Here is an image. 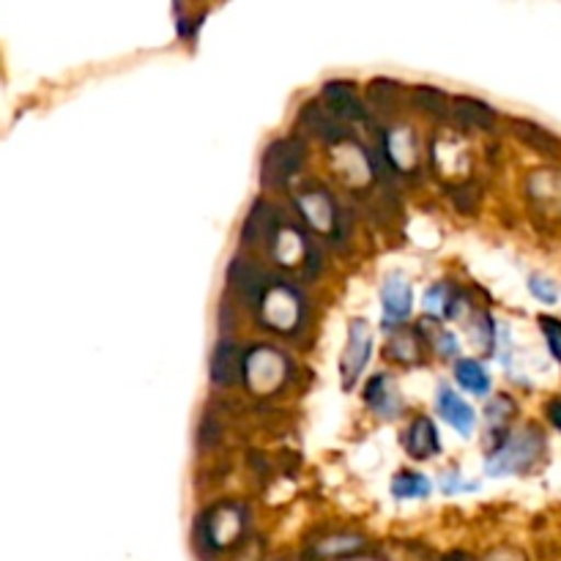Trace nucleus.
<instances>
[{"mask_svg": "<svg viewBox=\"0 0 561 561\" xmlns=\"http://www.w3.org/2000/svg\"><path fill=\"white\" fill-rule=\"evenodd\" d=\"M373 356V332L365 318L348 323V345L343 354V389H354Z\"/></svg>", "mask_w": 561, "mask_h": 561, "instance_id": "obj_5", "label": "nucleus"}, {"mask_svg": "<svg viewBox=\"0 0 561 561\" xmlns=\"http://www.w3.org/2000/svg\"><path fill=\"white\" fill-rule=\"evenodd\" d=\"M294 206L299 208L301 219H305L312 230L329 233V239H332L334 244L348 236V222H345L343 208H340L337 203H334V197L329 195L327 190H321V186L312 184L307 186L305 192H299V195L294 197Z\"/></svg>", "mask_w": 561, "mask_h": 561, "instance_id": "obj_3", "label": "nucleus"}, {"mask_svg": "<svg viewBox=\"0 0 561 561\" xmlns=\"http://www.w3.org/2000/svg\"><path fill=\"white\" fill-rule=\"evenodd\" d=\"M546 453V438H542L540 427L529 425L510 436L496 453L488 458L485 471L491 477H507V474H524L529 471L537 460Z\"/></svg>", "mask_w": 561, "mask_h": 561, "instance_id": "obj_2", "label": "nucleus"}, {"mask_svg": "<svg viewBox=\"0 0 561 561\" xmlns=\"http://www.w3.org/2000/svg\"><path fill=\"white\" fill-rule=\"evenodd\" d=\"M244 359L247 354L233 340H219L211 354V383L214 387H233L244 381Z\"/></svg>", "mask_w": 561, "mask_h": 561, "instance_id": "obj_9", "label": "nucleus"}, {"mask_svg": "<svg viewBox=\"0 0 561 561\" xmlns=\"http://www.w3.org/2000/svg\"><path fill=\"white\" fill-rule=\"evenodd\" d=\"M283 219H279L277 208L266 201H255L252 203L250 214H247L244 230H241V244L244 247H272V241L277 239L279 228H283Z\"/></svg>", "mask_w": 561, "mask_h": 561, "instance_id": "obj_7", "label": "nucleus"}, {"mask_svg": "<svg viewBox=\"0 0 561 561\" xmlns=\"http://www.w3.org/2000/svg\"><path fill=\"white\" fill-rule=\"evenodd\" d=\"M510 131H513L524 146H529L531 151L540 153V157L561 159V137L553 135L546 126L526 118H510Z\"/></svg>", "mask_w": 561, "mask_h": 561, "instance_id": "obj_12", "label": "nucleus"}, {"mask_svg": "<svg viewBox=\"0 0 561 561\" xmlns=\"http://www.w3.org/2000/svg\"><path fill=\"white\" fill-rule=\"evenodd\" d=\"M394 499H427L431 496V480L416 471H400L392 480Z\"/></svg>", "mask_w": 561, "mask_h": 561, "instance_id": "obj_21", "label": "nucleus"}, {"mask_svg": "<svg viewBox=\"0 0 561 561\" xmlns=\"http://www.w3.org/2000/svg\"><path fill=\"white\" fill-rule=\"evenodd\" d=\"M449 301H453V296H449L447 285H433V288L425 294L427 312H444V316H447Z\"/></svg>", "mask_w": 561, "mask_h": 561, "instance_id": "obj_28", "label": "nucleus"}, {"mask_svg": "<svg viewBox=\"0 0 561 561\" xmlns=\"http://www.w3.org/2000/svg\"><path fill=\"white\" fill-rule=\"evenodd\" d=\"M307 146L299 137H283V140H274L266 148L261 162V184L266 190H283L290 181L299 175L301 164H305Z\"/></svg>", "mask_w": 561, "mask_h": 561, "instance_id": "obj_4", "label": "nucleus"}, {"mask_svg": "<svg viewBox=\"0 0 561 561\" xmlns=\"http://www.w3.org/2000/svg\"><path fill=\"white\" fill-rule=\"evenodd\" d=\"M420 332L431 340V345H436V351L442 356H455L458 354V340H455L453 332L442 327V323H433V321H422L420 323Z\"/></svg>", "mask_w": 561, "mask_h": 561, "instance_id": "obj_22", "label": "nucleus"}, {"mask_svg": "<svg viewBox=\"0 0 561 561\" xmlns=\"http://www.w3.org/2000/svg\"><path fill=\"white\" fill-rule=\"evenodd\" d=\"M228 279L233 283V288H239V294L244 296L252 307H257L277 277H272L268 272H263L257 263L244 261V257H233V263H230V268H228Z\"/></svg>", "mask_w": 561, "mask_h": 561, "instance_id": "obj_8", "label": "nucleus"}, {"mask_svg": "<svg viewBox=\"0 0 561 561\" xmlns=\"http://www.w3.org/2000/svg\"><path fill=\"white\" fill-rule=\"evenodd\" d=\"M447 561H471V559H466V557H449Z\"/></svg>", "mask_w": 561, "mask_h": 561, "instance_id": "obj_31", "label": "nucleus"}, {"mask_svg": "<svg viewBox=\"0 0 561 561\" xmlns=\"http://www.w3.org/2000/svg\"><path fill=\"white\" fill-rule=\"evenodd\" d=\"M422 332L420 329H394L392 337L387 343V356L398 365H414L420 362V351H422Z\"/></svg>", "mask_w": 561, "mask_h": 561, "instance_id": "obj_18", "label": "nucleus"}, {"mask_svg": "<svg viewBox=\"0 0 561 561\" xmlns=\"http://www.w3.org/2000/svg\"><path fill=\"white\" fill-rule=\"evenodd\" d=\"M247 526V513L236 504L225 502L219 507L206 510L195 520V542L203 553H222L230 546L241 542Z\"/></svg>", "mask_w": 561, "mask_h": 561, "instance_id": "obj_1", "label": "nucleus"}, {"mask_svg": "<svg viewBox=\"0 0 561 561\" xmlns=\"http://www.w3.org/2000/svg\"><path fill=\"white\" fill-rule=\"evenodd\" d=\"M381 301H383V312H387V318H392V321H403V318H409L411 305H414L411 285L405 283L400 274H392V277L383 283Z\"/></svg>", "mask_w": 561, "mask_h": 561, "instance_id": "obj_17", "label": "nucleus"}, {"mask_svg": "<svg viewBox=\"0 0 561 561\" xmlns=\"http://www.w3.org/2000/svg\"><path fill=\"white\" fill-rule=\"evenodd\" d=\"M411 102H414L422 113L431 115V118L442 121L447 118V115H453V99L436 85H416L414 91H411Z\"/></svg>", "mask_w": 561, "mask_h": 561, "instance_id": "obj_19", "label": "nucleus"}, {"mask_svg": "<svg viewBox=\"0 0 561 561\" xmlns=\"http://www.w3.org/2000/svg\"><path fill=\"white\" fill-rule=\"evenodd\" d=\"M455 378H458L460 387L469 389L477 398L491 392V376H488L485 365H480L477 359H460L458 365H455Z\"/></svg>", "mask_w": 561, "mask_h": 561, "instance_id": "obj_20", "label": "nucleus"}, {"mask_svg": "<svg viewBox=\"0 0 561 561\" xmlns=\"http://www.w3.org/2000/svg\"><path fill=\"white\" fill-rule=\"evenodd\" d=\"M485 416H488V422H491V427L504 425L510 416H515V403L510 398H496L491 405H488Z\"/></svg>", "mask_w": 561, "mask_h": 561, "instance_id": "obj_26", "label": "nucleus"}, {"mask_svg": "<svg viewBox=\"0 0 561 561\" xmlns=\"http://www.w3.org/2000/svg\"><path fill=\"white\" fill-rule=\"evenodd\" d=\"M370 99L381 110L398 107L400 99H403V85L392 80H373L370 82Z\"/></svg>", "mask_w": 561, "mask_h": 561, "instance_id": "obj_23", "label": "nucleus"}, {"mask_svg": "<svg viewBox=\"0 0 561 561\" xmlns=\"http://www.w3.org/2000/svg\"><path fill=\"white\" fill-rule=\"evenodd\" d=\"M436 409H438V414H442L444 420H447L449 425H453L455 431L460 433V436H471V431H474L477 414H474V409L466 403V400H460L458 394L453 392V389L438 387Z\"/></svg>", "mask_w": 561, "mask_h": 561, "instance_id": "obj_15", "label": "nucleus"}, {"mask_svg": "<svg viewBox=\"0 0 561 561\" xmlns=\"http://www.w3.org/2000/svg\"><path fill=\"white\" fill-rule=\"evenodd\" d=\"M299 124L305 126V131L316 135L318 140L329 142V146L348 140V131H345V126L340 124L337 115H334L332 110H329L327 104H321V102L305 104V107H301V113H299Z\"/></svg>", "mask_w": 561, "mask_h": 561, "instance_id": "obj_10", "label": "nucleus"}, {"mask_svg": "<svg viewBox=\"0 0 561 561\" xmlns=\"http://www.w3.org/2000/svg\"><path fill=\"white\" fill-rule=\"evenodd\" d=\"M321 99H323V104H327V107L337 115V118L367 121L365 104H362V99L356 96V91L351 82H343V80L327 82L321 91Z\"/></svg>", "mask_w": 561, "mask_h": 561, "instance_id": "obj_11", "label": "nucleus"}, {"mask_svg": "<svg viewBox=\"0 0 561 561\" xmlns=\"http://www.w3.org/2000/svg\"><path fill=\"white\" fill-rule=\"evenodd\" d=\"M540 329L542 334H546L551 354L561 362V321H557V318L551 316H540Z\"/></svg>", "mask_w": 561, "mask_h": 561, "instance_id": "obj_27", "label": "nucleus"}, {"mask_svg": "<svg viewBox=\"0 0 561 561\" xmlns=\"http://www.w3.org/2000/svg\"><path fill=\"white\" fill-rule=\"evenodd\" d=\"M370 548L367 537L356 535V531H329L323 535L321 540L312 542L307 548V559L310 561H340V559H351L359 557Z\"/></svg>", "mask_w": 561, "mask_h": 561, "instance_id": "obj_6", "label": "nucleus"}, {"mask_svg": "<svg viewBox=\"0 0 561 561\" xmlns=\"http://www.w3.org/2000/svg\"><path fill=\"white\" fill-rule=\"evenodd\" d=\"M365 403L376 411L381 420H394L403 411V398H400L398 383L392 376H373L365 387Z\"/></svg>", "mask_w": 561, "mask_h": 561, "instance_id": "obj_13", "label": "nucleus"}, {"mask_svg": "<svg viewBox=\"0 0 561 561\" xmlns=\"http://www.w3.org/2000/svg\"><path fill=\"white\" fill-rule=\"evenodd\" d=\"M488 561H526V557H524V553L513 551V548H502V551L491 553V559H488Z\"/></svg>", "mask_w": 561, "mask_h": 561, "instance_id": "obj_29", "label": "nucleus"}, {"mask_svg": "<svg viewBox=\"0 0 561 561\" xmlns=\"http://www.w3.org/2000/svg\"><path fill=\"white\" fill-rule=\"evenodd\" d=\"M548 420H551V425L561 431V400H551L548 403Z\"/></svg>", "mask_w": 561, "mask_h": 561, "instance_id": "obj_30", "label": "nucleus"}, {"mask_svg": "<svg viewBox=\"0 0 561 561\" xmlns=\"http://www.w3.org/2000/svg\"><path fill=\"white\" fill-rule=\"evenodd\" d=\"M405 453L414 460H431L433 455L442 453V444H438V431L433 425L431 416H416L414 422L405 431Z\"/></svg>", "mask_w": 561, "mask_h": 561, "instance_id": "obj_14", "label": "nucleus"}, {"mask_svg": "<svg viewBox=\"0 0 561 561\" xmlns=\"http://www.w3.org/2000/svg\"><path fill=\"white\" fill-rule=\"evenodd\" d=\"M529 290L537 296V299L546 301V305H553V301L559 299V285L553 283V279L542 277V274H531Z\"/></svg>", "mask_w": 561, "mask_h": 561, "instance_id": "obj_25", "label": "nucleus"}, {"mask_svg": "<svg viewBox=\"0 0 561 561\" xmlns=\"http://www.w3.org/2000/svg\"><path fill=\"white\" fill-rule=\"evenodd\" d=\"M449 195H453V203L460 208V211L471 214L477 206H480L482 192L474 181H460L458 186H453V190H449Z\"/></svg>", "mask_w": 561, "mask_h": 561, "instance_id": "obj_24", "label": "nucleus"}, {"mask_svg": "<svg viewBox=\"0 0 561 561\" xmlns=\"http://www.w3.org/2000/svg\"><path fill=\"white\" fill-rule=\"evenodd\" d=\"M453 115L463 129H482L491 131L496 126V110L488 102H480L474 96H455L453 99Z\"/></svg>", "mask_w": 561, "mask_h": 561, "instance_id": "obj_16", "label": "nucleus"}]
</instances>
